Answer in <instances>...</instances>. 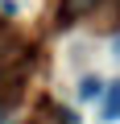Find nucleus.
I'll use <instances>...</instances> for the list:
<instances>
[{
  "label": "nucleus",
  "instance_id": "obj_1",
  "mask_svg": "<svg viewBox=\"0 0 120 124\" xmlns=\"http://www.w3.org/2000/svg\"><path fill=\"white\" fill-rule=\"evenodd\" d=\"M95 4H99V0H62V21H75V17L91 13Z\"/></svg>",
  "mask_w": 120,
  "mask_h": 124
},
{
  "label": "nucleus",
  "instance_id": "obj_5",
  "mask_svg": "<svg viewBox=\"0 0 120 124\" xmlns=\"http://www.w3.org/2000/svg\"><path fill=\"white\" fill-rule=\"evenodd\" d=\"M112 46H116V58H120V37H116V41H112Z\"/></svg>",
  "mask_w": 120,
  "mask_h": 124
},
{
  "label": "nucleus",
  "instance_id": "obj_2",
  "mask_svg": "<svg viewBox=\"0 0 120 124\" xmlns=\"http://www.w3.org/2000/svg\"><path fill=\"white\" fill-rule=\"evenodd\" d=\"M104 120H120V83H112L104 95Z\"/></svg>",
  "mask_w": 120,
  "mask_h": 124
},
{
  "label": "nucleus",
  "instance_id": "obj_6",
  "mask_svg": "<svg viewBox=\"0 0 120 124\" xmlns=\"http://www.w3.org/2000/svg\"><path fill=\"white\" fill-rule=\"evenodd\" d=\"M116 4H120V0H116Z\"/></svg>",
  "mask_w": 120,
  "mask_h": 124
},
{
  "label": "nucleus",
  "instance_id": "obj_4",
  "mask_svg": "<svg viewBox=\"0 0 120 124\" xmlns=\"http://www.w3.org/2000/svg\"><path fill=\"white\" fill-rule=\"evenodd\" d=\"M4 116H8V103H0V124H4Z\"/></svg>",
  "mask_w": 120,
  "mask_h": 124
},
{
  "label": "nucleus",
  "instance_id": "obj_3",
  "mask_svg": "<svg viewBox=\"0 0 120 124\" xmlns=\"http://www.w3.org/2000/svg\"><path fill=\"white\" fill-rule=\"evenodd\" d=\"M99 91H104V83H99L95 75H87V79L79 83V99H83V103H87V99H99Z\"/></svg>",
  "mask_w": 120,
  "mask_h": 124
}]
</instances>
